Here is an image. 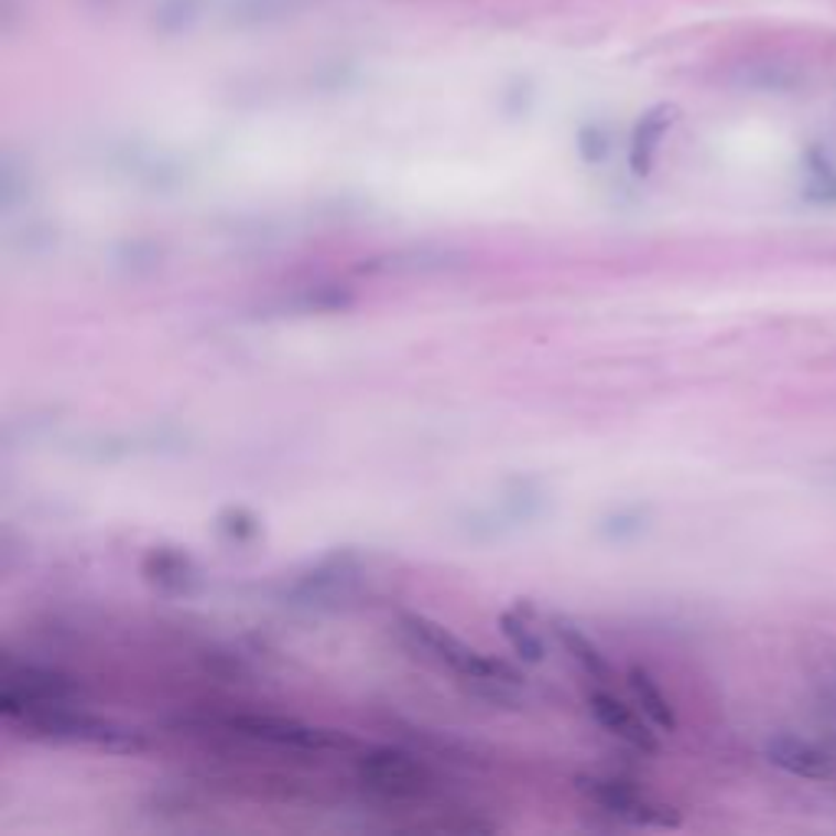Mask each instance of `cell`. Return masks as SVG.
<instances>
[{"label":"cell","instance_id":"obj_1","mask_svg":"<svg viewBox=\"0 0 836 836\" xmlns=\"http://www.w3.org/2000/svg\"><path fill=\"white\" fill-rule=\"evenodd\" d=\"M402 631L405 638L415 641V648H422L425 653H432L438 663L452 666L455 673H462L474 683H500V666L484 660L477 651H470L467 644H462L458 638L445 634L438 625H428L425 618H405L402 621Z\"/></svg>","mask_w":836,"mask_h":836},{"label":"cell","instance_id":"obj_2","mask_svg":"<svg viewBox=\"0 0 836 836\" xmlns=\"http://www.w3.org/2000/svg\"><path fill=\"white\" fill-rule=\"evenodd\" d=\"M764 758L797 778H811V781H824L834 774V761L824 748H817L814 742L791 736V732H778L764 742Z\"/></svg>","mask_w":836,"mask_h":836},{"label":"cell","instance_id":"obj_3","mask_svg":"<svg viewBox=\"0 0 836 836\" xmlns=\"http://www.w3.org/2000/svg\"><path fill=\"white\" fill-rule=\"evenodd\" d=\"M588 703H591L595 719H598L608 732H615L618 739L638 745V748H648V751L656 748L651 729L644 726V719H641L625 699H618L611 690H595V693L588 696Z\"/></svg>","mask_w":836,"mask_h":836},{"label":"cell","instance_id":"obj_4","mask_svg":"<svg viewBox=\"0 0 836 836\" xmlns=\"http://www.w3.org/2000/svg\"><path fill=\"white\" fill-rule=\"evenodd\" d=\"M676 118H680L676 105H656L651 111H644V118L634 124V134H631V171L638 177H648L653 171L656 148L666 138V131L676 124Z\"/></svg>","mask_w":836,"mask_h":836},{"label":"cell","instance_id":"obj_5","mask_svg":"<svg viewBox=\"0 0 836 836\" xmlns=\"http://www.w3.org/2000/svg\"><path fill=\"white\" fill-rule=\"evenodd\" d=\"M628 683H631V690H634L638 706L644 709V716L651 719L653 726H660V729H666V732H670V729H676V713H673L670 699L660 693V686L653 683L644 670H631Z\"/></svg>","mask_w":836,"mask_h":836},{"label":"cell","instance_id":"obj_6","mask_svg":"<svg viewBox=\"0 0 836 836\" xmlns=\"http://www.w3.org/2000/svg\"><path fill=\"white\" fill-rule=\"evenodd\" d=\"M807 171H811L807 196L814 203H836V167L827 161V154L811 151L807 154Z\"/></svg>","mask_w":836,"mask_h":836},{"label":"cell","instance_id":"obj_7","mask_svg":"<svg viewBox=\"0 0 836 836\" xmlns=\"http://www.w3.org/2000/svg\"><path fill=\"white\" fill-rule=\"evenodd\" d=\"M503 634L510 638V644L517 648L520 656H530V660H540L543 656V641L540 634H533V628L526 621H520L517 615H503Z\"/></svg>","mask_w":836,"mask_h":836}]
</instances>
